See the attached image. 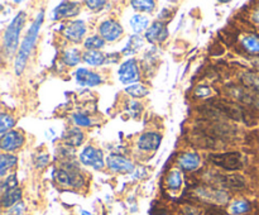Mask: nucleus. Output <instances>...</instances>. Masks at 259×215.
<instances>
[{"label":"nucleus","instance_id":"nucleus-34","mask_svg":"<svg viewBox=\"0 0 259 215\" xmlns=\"http://www.w3.org/2000/svg\"><path fill=\"white\" fill-rule=\"evenodd\" d=\"M73 121L76 123V125L78 126H89L91 125V119L89 116L83 115L81 113L73 114Z\"/></svg>","mask_w":259,"mask_h":215},{"label":"nucleus","instance_id":"nucleus-26","mask_svg":"<svg viewBox=\"0 0 259 215\" xmlns=\"http://www.w3.org/2000/svg\"><path fill=\"white\" fill-rule=\"evenodd\" d=\"M142 46H143V39H142L141 37H138V35H133V37L129 39L128 45H126L125 48L123 50V53L124 55L131 56L132 53H136Z\"/></svg>","mask_w":259,"mask_h":215},{"label":"nucleus","instance_id":"nucleus-18","mask_svg":"<svg viewBox=\"0 0 259 215\" xmlns=\"http://www.w3.org/2000/svg\"><path fill=\"white\" fill-rule=\"evenodd\" d=\"M20 199H22V190L19 187H14V189L4 191L2 197V204L4 207H13L19 202Z\"/></svg>","mask_w":259,"mask_h":215},{"label":"nucleus","instance_id":"nucleus-9","mask_svg":"<svg viewBox=\"0 0 259 215\" xmlns=\"http://www.w3.org/2000/svg\"><path fill=\"white\" fill-rule=\"evenodd\" d=\"M23 143H24V137H23L19 132L10 131L2 136L0 147H2L3 151L12 152L20 148V147L23 146Z\"/></svg>","mask_w":259,"mask_h":215},{"label":"nucleus","instance_id":"nucleus-44","mask_svg":"<svg viewBox=\"0 0 259 215\" xmlns=\"http://www.w3.org/2000/svg\"><path fill=\"white\" fill-rule=\"evenodd\" d=\"M187 215H196V214H195V212H192V211H191V212H190V214H187Z\"/></svg>","mask_w":259,"mask_h":215},{"label":"nucleus","instance_id":"nucleus-8","mask_svg":"<svg viewBox=\"0 0 259 215\" xmlns=\"http://www.w3.org/2000/svg\"><path fill=\"white\" fill-rule=\"evenodd\" d=\"M103 152L100 149H96L95 147H86L80 154V161L82 162L85 166H91L95 169L103 168L104 166V158Z\"/></svg>","mask_w":259,"mask_h":215},{"label":"nucleus","instance_id":"nucleus-42","mask_svg":"<svg viewBox=\"0 0 259 215\" xmlns=\"http://www.w3.org/2000/svg\"><path fill=\"white\" fill-rule=\"evenodd\" d=\"M253 63H254V66H255V67H257L258 70H259V57H258V58H255V60L253 61Z\"/></svg>","mask_w":259,"mask_h":215},{"label":"nucleus","instance_id":"nucleus-28","mask_svg":"<svg viewBox=\"0 0 259 215\" xmlns=\"http://www.w3.org/2000/svg\"><path fill=\"white\" fill-rule=\"evenodd\" d=\"M243 47L253 53H259V38L257 35H247L242 39Z\"/></svg>","mask_w":259,"mask_h":215},{"label":"nucleus","instance_id":"nucleus-20","mask_svg":"<svg viewBox=\"0 0 259 215\" xmlns=\"http://www.w3.org/2000/svg\"><path fill=\"white\" fill-rule=\"evenodd\" d=\"M148 24H149V19L147 17H144V15L142 14H136L132 17L131 19V27L132 29H133V32L136 33V34H138V33H142L147 29H148Z\"/></svg>","mask_w":259,"mask_h":215},{"label":"nucleus","instance_id":"nucleus-1","mask_svg":"<svg viewBox=\"0 0 259 215\" xmlns=\"http://www.w3.org/2000/svg\"><path fill=\"white\" fill-rule=\"evenodd\" d=\"M43 19H45V12L40 10V13L37 15V18H35V20L33 22V24L30 25V28L28 29L27 34H25L24 39H23L19 50H18L17 57H15L14 62V70L17 75H20V73L24 71L25 65H27L28 62V58H29L30 56V52H32L33 47H34L35 45V40H37L38 33H39Z\"/></svg>","mask_w":259,"mask_h":215},{"label":"nucleus","instance_id":"nucleus-39","mask_svg":"<svg viewBox=\"0 0 259 215\" xmlns=\"http://www.w3.org/2000/svg\"><path fill=\"white\" fill-rule=\"evenodd\" d=\"M47 163H48V156H47V154H42V156L38 157L37 161H35V166H37L38 168L46 166Z\"/></svg>","mask_w":259,"mask_h":215},{"label":"nucleus","instance_id":"nucleus-12","mask_svg":"<svg viewBox=\"0 0 259 215\" xmlns=\"http://www.w3.org/2000/svg\"><path fill=\"white\" fill-rule=\"evenodd\" d=\"M80 13V7L75 2H62L53 10V19H65V18L76 17Z\"/></svg>","mask_w":259,"mask_h":215},{"label":"nucleus","instance_id":"nucleus-36","mask_svg":"<svg viewBox=\"0 0 259 215\" xmlns=\"http://www.w3.org/2000/svg\"><path fill=\"white\" fill-rule=\"evenodd\" d=\"M85 4L88 5L89 9L91 10H100L103 9L104 5L106 4V2H104V0H88V2H85Z\"/></svg>","mask_w":259,"mask_h":215},{"label":"nucleus","instance_id":"nucleus-33","mask_svg":"<svg viewBox=\"0 0 259 215\" xmlns=\"http://www.w3.org/2000/svg\"><path fill=\"white\" fill-rule=\"evenodd\" d=\"M126 110L129 111V113H131V115L132 116H138L139 114H141V111H142V105L139 103H137V101H128V103H126Z\"/></svg>","mask_w":259,"mask_h":215},{"label":"nucleus","instance_id":"nucleus-22","mask_svg":"<svg viewBox=\"0 0 259 215\" xmlns=\"http://www.w3.org/2000/svg\"><path fill=\"white\" fill-rule=\"evenodd\" d=\"M83 61L91 66H100L105 61V56L99 51H86L82 56Z\"/></svg>","mask_w":259,"mask_h":215},{"label":"nucleus","instance_id":"nucleus-7","mask_svg":"<svg viewBox=\"0 0 259 215\" xmlns=\"http://www.w3.org/2000/svg\"><path fill=\"white\" fill-rule=\"evenodd\" d=\"M99 32H100L101 38L104 40L115 42L123 34V28H121V25L116 20L108 19L101 23L100 27H99Z\"/></svg>","mask_w":259,"mask_h":215},{"label":"nucleus","instance_id":"nucleus-31","mask_svg":"<svg viewBox=\"0 0 259 215\" xmlns=\"http://www.w3.org/2000/svg\"><path fill=\"white\" fill-rule=\"evenodd\" d=\"M83 45H85V47L88 48V51H98L104 47L105 40H104L101 37H99V35H93V37H89L88 39L85 40Z\"/></svg>","mask_w":259,"mask_h":215},{"label":"nucleus","instance_id":"nucleus-35","mask_svg":"<svg viewBox=\"0 0 259 215\" xmlns=\"http://www.w3.org/2000/svg\"><path fill=\"white\" fill-rule=\"evenodd\" d=\"M14 187H18L17 176H15V175H10V176L8 177V179H5L4 182L2 184V189L4 190V191H7V190L14 189Z\"/></svg>","mask_w":259,"mask_h":215},{"label":"nucleus","instance_id":"nucleus-38","mask_svg":"<svg viewBox=\"0 0 259 215\" xmlns=\"http://www.w3.org/2000/svg\"><path fill=\"white\" fill-rule=\"evenodd\" d=\"M23 211H24V204H23V202H18L17 205H14V206L10 209L9 215H22Z\"/></svg>","mask_w":259,"mask_h":215},{"label":"nucleus","instance_id":"nucleus-27","mask_svg":"<svg viewBox=\"0 0 259 215\" xmlns=\"http://www.w3.org/2000/svg\"><path fill=\"white\" fill-rule=\"evenodd\" d=\"M125 91L126 94H129V95L132 96V98H136V99L143 98V96H146L147 94H148V89H147L146 86L141 85V83H133V85H129L128 88H125Z\"/></svg>","mask_w":259,"mask_h":215},{"label":"nucleus","instance_id":"nucleus-32","mask_svg":"<svg viewBox=\"0 0 259 215\" xmlns=\"http://www.w3.org/2000/svg\"><path fill=\"white\" fill-rule=\"evenodd\" d=\"M132 7L134 8L136 10H139V12H152L154 9V2L152 0H133L131 3Z\"/></svg>","mask_w":259,"mask_h":215},{"label":"nucleus","instance_id":"nucleus-21","mask_svg":"<svg viewBox=\"0 0 259 215\" xmlns=\"http://www.w3.org/2000/svg\"><path fill=\"white\" fill-rule=\"evenodd\" d=\"M245 88L250 89L259 95V76L253 72H244L240 76Z\"/></svg>","mask_w":259,"mask_h":215},{"label":"nucleus","instance_id":"nucleus-16","mask_svg":"<svg viewBox=\"0 0 259 215\" xmlns=\"http://www.w3.org/2000/svg\"><path fill=\"white\" fill-rule=\"evenodd\" d=\"M200 163H201V158L196 152H186L181 154L179 158L180 167L185 171H195L199 168Z\"/></svg>","mask_w":259,"mask_h":215},{"label":"nucleus","instance_id":"nucleus-25","mask_svg":"<svg viewBox=\"0 0 259 215\" xmlns=\"http://www.w3.org/2000/svg\"><path fill=\"white\" fill-rule=\"evenodd\" d=\"M63 62L66 63L67 66H76L81 60V56L80 52L75 48H71V50H67L65 53H63V57H62Z\"/></svg>","mask_w":259,"mask_h":215},{"label":"nucleus","instance_id":"nucleus-17","mask_svg":"<svg viewBox=\"0 0 259 215\" xmlns=\"http://www.w3.org/2000/svg\"><path fill=\"white\" fill-rule=\"evenodd\" d=\"M217 182L223 187H229V189L239 190L245 186L244 177L239 175H217Z\"/></svg>","mask_w":259,"mask_h":215},{"label":"nucleus","instance_id":"nucleus-2","mask_svg":"<svg viewBox=\"0 0 259 215\" xmlns=\"http://www.w3.org/2000/svg\"><path fill=\"white\" fill-rule=\"evenodd\" d=\"M25 23V13H18L17 17L8 25L3 38V51L7 57H10L19 47V35Z\"/></svg>","mask_w":259,"mask_h":215},{"label":"nucleus","instance_id":"nucleus-13","mask_svg":"<svg viewBox=\"0 0 259 215\" xmlns=\"http://www.w3.org/2000/svg\"><path fill=\"white\" fill-rule=\"evenodd\" d=\"M106 163L111 171L120 172V174H132L134 171V164L123 156L108 157Z\"/></svg>","mask_w":259,"mask_h":215},{"label":"nucleus","instance_id":"nucleus-23","mask_svg":"<svg viewBox=\"0 0 259 215\" xmlns=\"http://www.w3.org/2000/svg\"><path fill=\"white\" fill-rule=\"evenodd\" d=\"M15 163H17V157L10 153H3L0 156V176H4L5 172L10 167L15 166Z\"/></svg>","mask_w":259,"mask_h":215},{"label":"nucleus","instance_id":"nucleus-30","mask_svg":"<svg viewBox=\"0 0 259 215\" xmlns=\"http://www.w3.org/2000/svg\"><path fill=\"white\" fill-rule=\"evenodd\" d=\"M15 120L12 115L7 113H2V115H0V133H2V136L10 132V128H13Z\"/></svg>","mask_w":259,"mask_h":215},{"label":"nucleus","instance_id":"nucleus-41","mask_svg":"<svg viewBox=\"0 0 259 215\" xmlns=\"http://www.w3.org/2000/svg\"><path fill=\"white\" fill-rule=\"evenodd\" d=\"M253 20H254V22L259 23V9L254 13V14H253Z\"/></svg>","mask_w":259,"mask_h":215},{"label":"nucleus","instance_id":"nucleus-11","mask_svg":"<svg viewBox=\"0 0 259 215\" xmlns=\"http://www.w3.org/2000/svg\"><path fill=\"white\" fill-rule=\"evenodd\" d=\"M162 141V137L158 133H154V132H147V133L142 134L138 139V148L143 152H152L156 151L159 147Z\"/></svg>","mask_w":259,"mask_h":215},{"label":"nucleus","instance_id":"nucleus-43","mask_svg":"<svg viewBox=\"0 0 259 215\" xmlns=\"http://www.w3.org/2000/svg\"><path fill=\"white\" fill-rule=\"evenodd\" d=\"M81 215H94V214H91V212L86 211V210H81Z\"/></svg>","mask_w":259,"mask_h":215},{"label":"nucleus","instance_id":"nucleus-37","mask_svg":"<svg viewBox=\"0 0 259 215\" xmlns=\"http://www.w3.org/2000/svg\"><path fill=\"white\" fill-rule=\"evenodd\" d=\"M211 94V90H210L207 86H199V88L195 90V95L200 96V98H205V96H209Z\"/></svg>","mask_w":259,"mask_h":215},{"label":"nucleus","instance_id":"nucleus-24","mask_svg":"<svg viewBox=\"0 0 259 215\" xmlns=\"http://www.w3.org/2000/svg\"><path fill=\"white\" fill-rule=\"evenodd\" d=\"M167 186L171 190H179L182 185V175L181 172L177 171V169H174L168 174L166 179Z\"/></svg>","mask_w":259,"mask_h":215},{"label":"nucleus","instance_id":"nucleus-4","mask_svg":"<svg viewBox=\"0 0 259 215\" xmlns=\"http://www.w3.org/2000/svg\"><path fill=\"white\" fill-rule=\"evenodd\" d=\"M118 73H119V80H120L123 83H128V85L137 83V81L141 78V75H139V70H138V65H137V62L134 58L126 60L125 62L121 63Z\"/></svg>","mask_w":259,"mask_h":215},{"label":"nucleus","instance_id":"nucleus-29","mask_svg":"<svg viewBox=\"0 0 259 215\" xmlns=\"http://www.w3.org/2000/svg\"><path fill=\"white\" fill-rule=\"evenodd\" d=\"M250 204L245 200H237L230 205V211L233 215H242L249 211Z\"/></svg>","mask_w":259,"mask_h":215},{"label":"nucleus","instance_id":"nucleus-14","mask_svg":"<svg viewBox=\"0 0 259 215\" xmlns=\"http://www.w3.org/2000/svg\"><path fill=\"white\" fill-rule=\"evenodd\" d=\"M168 37V29L162 22H154L146 32V39L151 43H161Z\"/></svg>","mask_w":259,"mask_h":215},{"label":"nucleus","instance_id":"nucleus-10","mask_svg":"<svg viewBox=\"0 0 259 215\" xmlns=\"http://www.w3.org/2000/svg\"><path fill=\"white\" fill-rule=\"evenodd\" d=\"M86 33V25L82 20H72L66 25L65 30H63V35L67 38L71 42H81Z\"/></svg>","mask_w":259,"mask_h":215},{"label":"nucleus","instance_id":"nucleus-5","mask_svg":"<svg viewBox=\"0 0 259 215\" xmlns=\"http://www.w3.org/2000/svg\"><path fill=\"white\" fill-rule=\"evenodd\" d=\"M196 195L201 200L218 205H224L229 201V194L224 190L210 189V187H200L196 189Z\"/></svg>","mask_w":259,"mask_h":215},{"label":"nucleus","instance_id":"nucleus-40","mask_svg":"<svg viewBox=\"0 0 259 215\" xmlns=\"http://www.w3.org/2000/svg\"><path fill=\"white\" fill-rule=\"evenodd\" d=\"M206 215H229L227 211H224L223 209H219V207H211L206 211Z\"/></svg>","mask_w":259,"mask_h":215},{"label":"nucleus","instance_id":"nucleus-3","mask_svg":"<svg viewBox=\"0 0 259 215\" xmlns=\"http://www.w3.org/2000/svg\"><path fill=\"white\" fill-rule=\"evenodd\" d=\"M209 159L217 166L228 171H237L243 167V156L239 152H225V153L210 154Z\"/></svg>","mask_w":259,"mask_h":215},{"label":"nucleus","instance_id":"nucleus-15","mask_svg":"<svg viewBox=\"0 0 259 215\" xmlns=\"http://www.w3.org/2000/svg\"><path fill=\"white\" fill-rule=\"evenodd\" d=\"M75 77L78 85L88 86V88H93L103 82V78L98 73L86 70V68H78L75 73Z\"/></svg>","mask_w":259,"mask_h":215},{"label":"nucleus","instance_id":"nucleus-6","mask_svg":"<svg viewBox=\"0 0 259 215\" xmlns=\"http://www.w3.org/2000/svg\"><path fill=\"white\" fill-rule=\"evenodd\" d=\"M229 94L240 103L259 109V95L253 90H250V89L233 86V88L229 89Z\"/></svg>","mask_w":259,"mask_h":215},{"label":"nucleus","instance_id":"nucleus-19","mask_svg":"<svg viewBox=\"0 0 259 215\" xmlns=\"http://www.w3.org/2000/svg\"><path fill=\"white\" fill-rule=\"evenodd\" d=\"M83 133L78 128H71L66 132L63 141L70 147H78L83 142Z\"/></svg>","mask_w":259,"mask_h":215}]
</instances>
